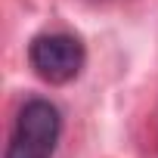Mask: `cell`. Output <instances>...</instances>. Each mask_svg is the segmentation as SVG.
Masks as SVG:
<instances>
[{
    "label": "cell",
    "instance_id": "1",
    "mask_svg": "<svg viewBox=\"0 0 158 158\" xmlns=\"http://www.w3.org/2000/svg\"><path fill=\"white\" fill-rule=\"evenodd\" d=\"M62 139V112L44 96H28L13 121L3 158H53Z\"/></svg>",
    "mask_w": 158,
    "mask_h": 158
},
{
    "label": "cell",
    "instance_id": "2",
    "mask_svg": "<svg viewBox=\"0 0 158 158\" xmlns=\"http://www.w3.org/2000/svg\"><path fill=\"white\" fill-rule=\"evenodd\" d=\"M28 65L50 87L71 84L87 65V50L68 31H44L28 44Z\"/></svg>",
    "mask_w": 158,
    "mask_h": 158
}]
</instances>
